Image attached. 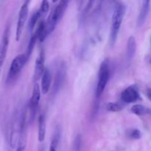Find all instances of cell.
I'll return each mask as SVG.
<instances>
[{
  "label": "cell",
  "mask_w": 151,
  "mask_h": 151,
  "mask_svg": "<svg viewBox=\"0 0 151 151\" xmlns=\"http://www.w3.org/2000/svg\"><path fill=\"white\" fill-rule=\"evenodd\" d=\"M125 13V6L122 3H117L115 6L112 15L111 27L110 32V44L111 47H114L116 42Z\"/></svg>",
  "instance_id": "obj_1"
},
{
  "label": "cell",
  "mask_w": 151,
  "mask_h": 151,
  "mask_svg": "<svg viewBox=\"0 0 151 151\" xmlns=\"http://www.w3.org/2000/svg\"><path fill=\"white\" fill-rule=\"evenodd\" d=\"M68 4H69V0H60L58 4L50 13L46 22V27H47L48 35L55 30L58 22L63 18L68 7Z\"/></svg>",
  "instance_id": "obj_2"
},
{
  "label": "cell",
  "mask_w": 151,
  "mask_h": 151,
  "mask_svg": "<svg viewBox=\"0 0 151 151\" xmlns=\"http://www.w3.org/2000/svg\"><path fill=\"white\" fill-rule=\"evenodd\" d=\"M110 78V66H109V60L106 59L102 62L99 69L98 80L96 86L95 97L97 100L101 97L108 83Z\"/></svg>",
  "instance_id": "obj_3"
},
{
  "label": "cell",
  "mask_w": 151,
  "mask_h": 151,
  "mask_svg": "<svg viewBox=\"0 0 151 151\" xmlns=\"http://www.w3.org/2000/svg\"><path fill=\"white\" fill-rule=\"evenodd\" d=\"M28 60L26 54H19L13 58L7 76V83L12 84L16 81L25 63Z\"/></svg>",
  "instance_id": "obj_4"
},
{
  "label": "cell",
  "mask_w": 151,
  "mask_h": 151,
  "mask_svg": "<svg viewBox=\"0 0 151 151\" xmlns=\"http://www.w3.org/2000/svg\"><path fill=\"white\" fill-rule=\"evenodd\" d=\"M29 0H25L24 4L21 7L20 10H19L16 31V40L17 41H19L20 40L21 37H22L24 28L27 20L28 11H29Z\"/></svg>",
  "instance_id": "obj_5"
},
{
  "label": "cell",
  "mask_w": 151,
  "mask_h": 151,
  "mask_svg": "<svg viewBox=\"0 0 151 151\" xmlns=\"http://www.w3.org/2000/svg\"><path fill=\"white\" fill-rule=\"evenodd\" d=\"M66 77V65L63 61L59 63L58 66L56 69L55 76L53 85V93L57 94L63 86Z\"/></svg>",
  "instance_id": "obj_6"
},
{
  "label": "cell",
  "mask_w": 151,
  "mask_h": 151,
  "mask_svg": "<svg viewBox=\"0 0 151 151\" xmlns=\"http://www.w3.org/2000/svg\"><path fill=\"white\" fill-rule=\"evenodd\" d=\"M40 99H41V88H40L39 85L37 83H35L34 84L32 94L29 103V110L30 112V118L32 119H33L37 112Z\"/></svg>",
  "instance_id": "obj_7"
},
{
  "label": "cell",
  "mask_w": 151,
  "mask_h": 151,
  "mask_svg": "<svg viewBox=\"0 0 151 151\" xmlns=\"http://www.w3.org/2000/svg\"><path fill=\"white\" fill-rule=\"evenodd\" d=\"M9 35H10V27L7 26L6 27L3 32L1 42H0V75H1V68L5 60L6 55H7L9 45Z\"/></svg>",
  "instance_id": "obj_8"
},
{
  "label": "cell",
  "mask_w": 151,
  "mask_h": 151,
  "mask_svg": "<svg viewBox=\"0 0 151 151\" xmlns=\"http://www.w3.org/2000/svg\"><path fill=\"white\" fill-rule=\"evenodd\" d=\"M140 95L137 87L131 86L121 93V99L125 103H133L139 100Z\"/></svg>",
  "instance_id": "obj_9"
},
{
  "label": "cell",
  "mask_w": 151,
  "mask_h": 151,
  "mask_svg": "<svg viewBox=\"0 0 151 151\" xmlns=\"http://www.w3.org/2000/svg\"><path fill=\"white\" fill-rule=\"evenodd\" d=\"M44 62H45V52L44 49L41 50L40 54L35 60V72H34V81L36 83L41 78L44 70Z\"/></svg>",
  "instance_id": "obj_10"
},
{
  "label": "cell",
  "mask_w": 151,
  "mask_h": 151,
  "mask_svg": "<svg viewBox=\"0 0 151 151\" xmlns=\"http://www.w3.org/2000/svg\"><path fill=\"white\" fill-rule=\"evenodd\" d=\"M41 90L43 94H47L50 90L52 83V75L50 69L48 68H45L41 77Z\"/></svg>",
  "instance_id": "obj_11"
},
{
  "label": "cell",
  "mask_w": 151,
  "mask_h": 151,
  "mask_svg": "<svg viewBox=\"0 0 151 151\" xmlns=\"http://www.w3.org/2000/svg\"><path fill=\"white\" fill-rule=\"evenodd\" d=\"M137 51V41L134 36H130L127 42L126 47V60L131 63L135 56Z\"/></svg>",
  "instance_id": "obj_12"
},
{
  "label": "cell",
  "mask_w": 151,
  "mask_h": 151,
  "mask_svg": "<svg viewBox=\"0 0 151 151\" xmlns=\"http://www.w3.org/2000/svg\"><path fill=\"white\" fill-rule=\"evenodd\" d=\"M150 0H144L142 5L141 11L139 14L138 19H137V27H141L145 22L146 19L147 17L149 11H150Z\"/></svg>",
  "instance_id": "obj_13"
},
{
  "label": "cell",
  "mask_w": 151,
  "mask_h": 151,
  "mask_svg": "<svg viewBox=\"0 0 151 151\" xmlns=\"http://www.w3.org/2000/svg\"><path fill=\"white\" fill-rule=\"evenodd\" d=\"M46 136V119L44 114H41L38 117V141L43 142Z\"/></svg>",
  "instance_id": "obj_14"
},
{
  "label": "cell",
  "mask_w": 151,
  "mask_h": 151,
  "mask_svg": "<svg viewBox=\"0 0 151 151\" xmlns=\"http://www.w3.org/2000/svg\"><path fill=\"white\" fill-rule=\"evenodd\" d=\"M35 34L37 37V41H39L40 42H43L46 39V38L48 36L47 27H46V22H44V21L40 22Z\"/></svg>",
  "instance_id": "obj_15"
},
{
  "label": "cell",
  "mask_w": 151,
  "mask_h": 151,
  "mask_svg": "<svg viewBox=\"0 0 151 151\" xmlns=\"http://www.w3.org/2000/svg\"><path fill=\"white\" fill-rule=\"evenodd\" d=\"M131 111L137 116H145L150 113V109L143 105H134L131 107Z\"/></svg>",
  "instance_id": "obj_16"
},
{
  "label": "cell",
  "mask_w": 151,
  "mask_h": 151,
  "mask_svg": "<svg viewBox=\"0 0 151 151\" xmlns=\"http://www.w3.org/2000/svg\"><path fill=\"white\" fill-rule=\"evenodd\" d=\"M60 129L58 128H56L55 131L54 133V136H53V138L52 139L49 151H57L58 145L59 141H60Z\"/></svg>",
  "instance_id": "obj_17"
},
{
  "label": "cell",
  "mask_w": 151,
  "mask_h": 151,
  "mask_svg": "<svg viewBox=\"0 0 151 151\" xmlns=\"http://www.w3.org/2000/svg\"><path fill=\"white\" fill-rule=\"evenodd\" d=\"M41 13L40 12L39 10H38L37 11H35V13L32 14V16H31V19L29 20V27L30 31L33 30L34 27H35V24H37L38 21L39 20V19L41 18Z\"/></svg>",
  "instance_id": "obj_18"
},
{
  "label": "cell",
  "mask_w": 151,
  "mask_h": 151,
  "mask_svg": "<svg viewBox=\"0 0 151 151\" xmlns=\"http://www.w3.org/2000/svg\"><path fill=\"white\" fill-rule=\"evenodd\" d=\"M36 41H37V37L36 35H35V34L34 33L33 35H32V37L30 38V40H29V44H28L27 46V52L26 53H25L28 59H29V58L30 57L31 53H32V50H33L34 46H35Z\"/></svg>",
  "instance_id": "obj_19"
},
{
  "label": "cell",
  "mask_w": 151,
  "mask_h": 151,
  "mask_svg": "<svg viewBox=\"0 0 151 151\" xmlns=\"http://www.w3.org/2000/svg\"><path fill=\"white\" fill-rule=\"evenodd\" d=\"M106 110L111 112H118L120 111L122 109V105L115 102H111L106 104Z\"/></svg>",
  "instance_id": "obj_20"
},
{
  "label": "cell",
  "mask_w": 151,
  "mask_h": 151,
  "mask_svg": "<svg viewBox=\"0 0 151 151\" xmlns=\"http://www.w3.org/2000/svg\"><path fill=\"white\" fill-rule=\"evenodd\" d=\"M50 10V3H49L48 0H42L41 4V7H40V12L41 13V16L43 15H47V13L49 12Z\"/></svg>",
  "instance_id": "obj_21"
},
{
  "label": "cell",
  "mask_w": 151,
  "mask_h": 151,
  "mask_svg": "<svg viewBox=\"0 0 151 151\" xmlns=\"http://www.w3.org/2000/svg\"><path fill=\"white\" fill-rule=\"evenodd\" d=\"M128 137L132 139H139L142 137V133L138 129H132L128 131Z\"/></svg>",
  "instance_id": "obj_22"
},
{
  "label": "cell",
  "mask_w": 151,
  "mask_h": 151,
  "mask_svg": "<svg viewBox=\"0 0 151 151\" xmlns=\"http://www.w3.org/2000/svg\"><path fill=\"white\" fill-rule=\"evenodd\" d=\"M81 145H82V138L80 134H78L76 137H75V142H74V146L73 150L74 151H80L81 148Z\"/></svg>",
  "instance_id": "obj_23"
},
{
  "label": "cell",
  "mask_w": 151,
  "mask_h": 151,
  "mask_svg": "<svg viewBox=\"0 0 151 151\" xmlns=\"http://www.w3.org/2000/svg\"><path fill=\"white\" fill-rule=\"evenodd\" d=\"M94 2H95V0H88V4H87L86 10V11L88 12V11H89V10H91V8H92L93 5H94Z\"/></svg>",
  "instance_id": "obj_24"
},
{
  "label": "cell",
  "mask_w": 151,
  "mask_h": 151,
  "mask_svg": "<svg viewBox=\"0 0 151 151\" xmlns=\"http://www.w3.org/2000/svg\"><path fill=\"white\" fill-rule=\"evenodd\" d=\"M103 1L104 0H97V6H96V10H101V7L103 6Z\"/></svg>",
  "instance_id": "obj_25"
},
{
  "label": "cell",
  "mask_w": 151,
  "mask_h": 151,
  "mask_svg": "<svg viewBox=\"0 0 151 151\" xmlns=\"http://www.w3.org/2000/svg\"><path fill=\"white\" fill-rule=\"evenodd\" d=\"M26 148V145H18L16 151H24Z\"/></svg>",
  "instance_id": "obj_26"
},
{
  "label": "cell",
  "mask_w": 151,
  "mask_h": 151,
  "mask_svg": "<svg viewBox=\"0 0 151 151\" xmlns=\"http://www.w3.org/2000/svg\"><path fill=\"white\" fill-rule=\"evenodd\" d=\"M52 2L55 3V2H57V1H58V0H52Z\"/></svg>",
  "instance_id": "obj_27"
}]
</instances>
